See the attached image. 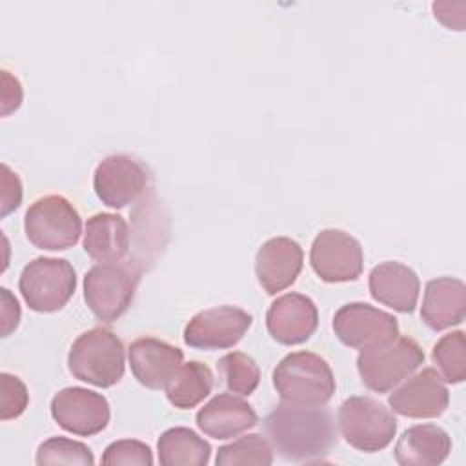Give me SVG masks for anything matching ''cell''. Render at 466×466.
Listing matches in <instances>:
<instances>
[{"instance_id":"cell-5","label":"cell","mask_w":466,"mask_h":466,"mask_svg":"<svg viewBox=\"0 0 466 466\" xmlns=\"http://www.w3.org/2000/svg\"><path fill=\"white\" fill-rule=\"evenodd\" d=\"M142 269L133 260L98 262L84 275V300L102 322H115L135 299Z\"/></svg>"},{"instance_id":"cell-3","label":"cell","mask_w":466,"mask_h":466,"mask_svg":"<svg viewBox=\"0 0 466 466\" xmlns=\"http://www.w3.org/2000/svg\"><path fill=\"white\" fill-rule=\"evenodd\" d=\"M67 368L82 382L96 388H111L124 377V344L111 329L91 328L71 344Z\"/></svg>"},{"instance_id":"cell-1","label":"cell","mask_w":466,"mask_h":466,"mask_svg":"<svg viewBox=\"0 0 466 466\" xmlns=\"http://www.w3.org/2000/svg\"><path fill=\"white\" fill-rule=\"evenodd\" d=\"M262 426L273 450L291 462L320 461L337 444L333 417L322 406L282 402L264 417Z\"/></svg>"},{"instance_id":"cell-20","label":"cell","mask_w":466,"mask_h":466,"mask_svg":"<svg viewBox=\"0 0 466 466\" xmlns=\"http://www.w3.org/2000/svg\"><path fill=\"white\" fill-rule=\"evenodd\" d=\"M464 317L466 286L461 279L437 277L426 282L420 319L430 329L442 331L446 328L461 324Z\"/></svg>"},{"instance_id":"cell-12","label":"cell","mask_w":466,"mask_h":466,"mask_svg":"<svg viewBox=\"0 0 466 466\" xmlns=\"http://www.w3.org/2000/svg\"><path fill=\"white\" fill-rule=\"evenodd\" d=\"M51 417L62 430L73 435L91 437L106 430L111 411L102 393L71 386L60 390L51 399Z\"/></svg>"},{"instance_id":"cell-6","label":"cell","mask_w":466,"mask_h":466,"mask_svg":"<svg viewBox=\"0 0 466 466\" xmlns=\"http://www.w3.org/2000/svg\"><path fill=\"white\" fill-rule=\"evenodd\" d=\"M337 426L344 441L364 453L384 450L397 433L393 411L370 395L346 399L339 406Z\"/></svg>"},{"instance_id":"cell-11","label":"cell","mask_w":466,"mask_h":466,"mask_svg":"<svg viewBox=\"0 0 466 466\" xmlns=\"http://www.w3.org/2000/svg\"><path fill=\"white\" fill-rule=\"evenodd\" d=\"M253 324V317L237 306L198 311L184 328V342L195 350H226L235 346Z\"/></svg>"},{"instance_id":"cell-7","label":"cell","mask_w":466,"mask_h":466,"mask_svg":"<svg viewBox=\"0 0 466 466\" xmlns=\"http://www.w3.org/2000/svg\"><path fill=\"white\" fill-rule=\"evenodd\" d=\"M24 229L27 240L35 248L62 251L78 242L82 235V218L66 197L46 195L27 208Z\"/></svg>"},{"instance_id":"cell-2","label":"cell","mask_w":466,"mask_h":466,"mask_svg":"<svg viewBox=\"0 0 466 466\" xmlns=\"http://www.w3.org/2000/svg\"><path fill=\"white\" fill-rule=\"evenodd\" d=\"M273 386L284 402L297 406H324L335 393L329 364L317 353H288L273 370Z\"/></svg>"},{"instance_id":"cell-8","label":"cell","mask_w":466,"mask_h":466,"mask_svg":"<svg viewBox=\"0 0 466 466\" xmlns=\"http://www.w3.org/2000/svg\"><path fill=\"white\" fill-rule=\"evenodd\" d=\"M18 289L29 309L53 313L62 309L76 289L71 262L55 257H36L27 262L18 279Z\"/></svg>"},{"instance_id":"cell-16","label":"cell","mask_w":466,"mask_h":466,"mask_svg":"<svg viewBox=\"0 0 466 466\" xmlns=\"http://www.w3.org/2000/svg\"><path fill=\"white\" fill-rule=\"evenodd\" d=\"M127 359L131 373L142 386L149 390H164L180 368L184 353L166 340L140 337L131 342Z\"/></svg>"},{"instance_id":"cell-4","label":"cell","mask_w":466,"mask_h":466,"mask_svg":"<svg viewBox=\"0 0 466 466\" xmlns=\"http://www.w3.org/2000/svg\"><path fill=\"white\" fill-rule=\"evenodd\" d=\"M424 362L420 344L406 335L366 346L357 357L362 384L375 393H388Z\"/></svg>"},{"instance_id":"cell-34","label":"cell","mask_w":466,"mask_h":466,"mask_svg":"<svg viewBox=\"0 0 466 466\" xmlns=\"http://www.w3.org/2000/svg\"><path fill=\"white\" fill-rule=\"evenodd\" d=\"M22 86L20 82L9 75V71H2V115L7 116L11 111L18 109L22 104Z\"/></svg>"},{"instance_id":"cell-27","label":"cell","mask_w":466,"mask_h":466,"mask_svg":"<svg viewBox=\"0 0 466 466\" xmlns=\"http://www.w3.org/2000/svg\"><path fill=\"white\" fill-rule=\"evenodd\" d=\"M431 359L439 368L441 377L450 384H461L466 379V340L464 331H451L437 340L431 350Z\"/></svg>"},{"instance_id":"cell-13","label":"cell","mask_w":466,"mask_h":466,"mask_svg":"<svg viewBox=\"0 0 466 466\" xmlns=\"http://www.w3.org/2000/svg\"><path fill=\"white\" fill-rule=\"evenodd\" d=\"M333 331L348 348H366L399 335L397 319L366 302H348L333 315Z\"/></svg>"},{"instance_id":"cell-14","label":"cell","mask_w":466,"mask_h":466,"mask_svg":"<svg viewBox=\"0 0 466 466\" xmlns=\"http://www.w3.org/2000/svg\"><path fill=\"white\" fill-rule=\"evenodd\" d=\"M388 404L391 411L402 417L435 419L446 411L450 391L437 370L424 368L393 390L388 397Z\"/></svg>"},{"instance_id":"cell-29","label":"cell","mask_w":466,"mask_h":466,"mask_svg":"<svg viewBox=\"0 0 466 466\" xmlns=\"http://www.w3.org/2000/svg\"><path fill=\"white\" fill-rule=\"evenodd\" d=\"M36 464H78L93 466L95 457L87 444L67 437H51L36 450Z\"/></svg>"},{"instance_id":"cell-33","label":"cell","mask_w":466,"mask_h":466,"mask_svg":"<svg viewBox=\"0 0 466 466\" xmlns=\"http://www.w3.org/2000/svg\"><path fill=\"white\" fill-rule=\"evenodd\" d=\"M2 295V337H9L20 322V304L16 297L7 289H0Z\"/></svg>"},{"instance_id":"cell-17","label":"cell","mask_w":466,"mask_h":466,"mask_svg":"<svg viewBox=\"0 0 466 466\" xmlns=\"http://www.w3.org/2000/svg\"><path fill=\"white\" fill-rule=\"evenodd\" d=\"M302 262L304 253L297 240L289 237H273L258 248L255 257L258 284L268 295H277L297 280Z\"/></svg>"},{"instance_id":"cell-26","label":"cell","mask_w":466,"mask_h":466,"mask_svg":"<svg viewBox=\"0 0 466 466\" xmlns=\"http://www.w3.org/2000/svg\"><path fill=\"white\" fill-rule=\"evenodd\" d=\"M217 466H235V464H273V446L266 435L249 433L238 437L237 441L218 448L215 457Z\"/></svg>"},{"instance_id":"cell-30","label":"cell","mask_w":466,"mask_h":466,"mask_svg":"<svg viewBox=\"0 0 466 466\" xmlns=\"http://www.w3.org/2000/svg\"><path fill=\"white\" fill-rule=\"evenodd\" d=\"M102 464L118 466V464H137V466H151L153 453L146 442L135 439H122L111 442L102 455Z\"/></svg>"},{"instance_id":"cell-21","label":"cell","mask_w":466,"mask_h":466,"mask_svg":"<svg viewBox=\"0 0 466 466\" xmlns=\"http://www.w3.org/2000/svg\"><path fill=\"white\" fill-rule=\"evenodd\" d=\"M451 437L437 424H415L399 437L393 457L402 466H435L448 459Z\"/></svg>"},{"instance_id":"cell-35","label":"cell","mask_w":466,"mask_h":466,"mask_svg":"<svg viewBox=\"0 0 466 466\" xmlns=\"http://www.w3.org/2000/svg\"><path fill=\"white\" fill-rule=\"evenodd\" d=\"M453 4L455 2H433L431 7H433V13H435V18L441 20L446 27L462 31V27H464V15H451Z\"/></svg>"},{"instance_id":"cell-25","label":"cell","mask_w":466,"mask_h":466,"mask_svg":"<svg viewBox=\"0 0 466 466\" xmlns=\"http://www.w3.org/2000/svg\"><path fill=\"white\" fill-rule=\"evenodd\" d=\"M215 379L209 366L198 360L180 364L173 379L167 382L166 397L178 410H191L200 404L213 390Z\"/></svg>"},{"instance_id":"cell-24","label":"cell","mask_w":466,"mask_h":466,"mask_svg":"<svg viewBox=\"0 0 466 466\" xmlns=\"http://www.w3.org/2000/svg\"><path fill=\"white\" fill-rule=\"evenodd\" d=\"M157 451L162 466H206L211 457L209 442L184 426L166 430L158 437Z\"/></svg>"},{"instance_id":"cell-32","label":"cell","mask_w":466,"mask_h":466,"mask_svg":"<svg viewBox=\"0 0 466 466\" xmlns=\"http://www.w3.org/2000/svg\"><path fill=\"white\" fill-rule=\"evenodd\" d=\"M22 202V182L7 164H2V217L15 211Z\"/></svg>"},{"instance_id":"cell-18","label":"cell","mask_w":466,"mask_h":466,"mask_svg":"<svg viewBox=\"0 0 466 466\" xmlns=\"http://www.w3.org/2000/svg\"><path fill=\"white\" fill-rule=\"evenodd\" d=\"M258 422L251 404L231 393H218L197 411V426L211 439L226 441L242 435Z\"/></svg>"},{"instance_id":"cell-10","label":"cell","mask_w":466,"mask_h":466,"mask_svg":"<svg viewBox=\"0 0 466 466\" xmlns=\"http://www.w3.org/2000/svg\"><path fill=\"white\" fill-rule=\"evenodd\" d=\"M309 264L324 282L357 280L364 266L360 242L342 229H322L309 251Z\"/></svg>"},{"instance_id":"cell-22","label":"cell","mask_w":466,"mask_h":466,"mask_svg":"<svg viewBox=\"0 0 466 466\" xmlns=\"http://www.w3.org/2000/svg\"><path fill=\"white\" fill-rule=\"evenodd\" d=\"M129 240L127 224L120 215L96 213L86 222L84 251L96 262L124 260L129 251Z\"/></svg>"},{"instance_id":"cell-19","label":"cell","mask_w":466,"mask_h":466,"mask_svg":"<svg viewBox=\"0 0 466 466\" xmlns=\"http://www.w3.org/2000/svg\"><path fill=\"white\" fill-rule=\"evenodd\" d=\"M368 288L377 302L400 313H411L419 300L420 280L410 266L388 260L370 271Z\"/></svg>"},{"instance_id":"cell-28","label":"cell","mask_w":466,"mask_h":466,"mask_svg":"<svg viewBox=\"0 0 466 466\" xmlns=\"http://www.w3.org/2000/svg\"><path fill=\"white\" fill-rule=\"evenodd\" d=\"M224 384L231 393L251 395L260 382V370L255 359L242 351H229L217 362Z\"/></svg>"},{"instance_id":"cell-23","label":"cell","mask_w":466,"mask_h":466,"mask_svg":"<svg viewBox=\"0 0 466 466\" xmlns=\"http://www.w3.org/2000/svg\"><path fill=\"white\" fill-rule=\"evenodd\" d=\"M133 233L131 238L137 242V253L133 262L144 269L157 258V253L162 249L167 233V222L162 215V206L151 195H146L138 200V208L133 211Z\"/></svg>"},{"instance_id":"cell-9","label":"cell","mask_w":466,"mask_h":466,"mask_svg":"<svg viewBox=\"0 0 466 466\" xmlns=\"http://www.w3.org/2000/svg\"><path fill=\"white\" fill-rule=\"evenodd\" d=\"M151 184L149 167L133 155L116 153L98 162L93 187L102 204L120 209L142 200Z\"/></svg>"},{"instance_id":"cell-15","label":"cell","mask_w":466,"mask_h":466,"mask_svg":"<svg viewBox=\"0 0 466 466\" xmlns=\"http://www.w3.org/2000/svg\"><path fill=\"white\" fill-rule=\"evenodd\" d=\"M319 326L315 302L302 293L277 297L266 313V328L273 340L284 346L306 342Z\"/></svg>"},{"instance_id":"cell-31","label":"cell","mask_w":466,"mask_h":466,"mask_svg":"<svg viewBox=\"0 0 466 466\" xmlns=\"http://www.w3.org/2000/svg\"><path fill=\"white\" fill-rule=\"evenodd\" d=\"M0 384H2V397H0L2 420L20 417L29 404V393L25 384L16 375L5 373V371L0 375Z\"/></svg>"}]
</instances>
